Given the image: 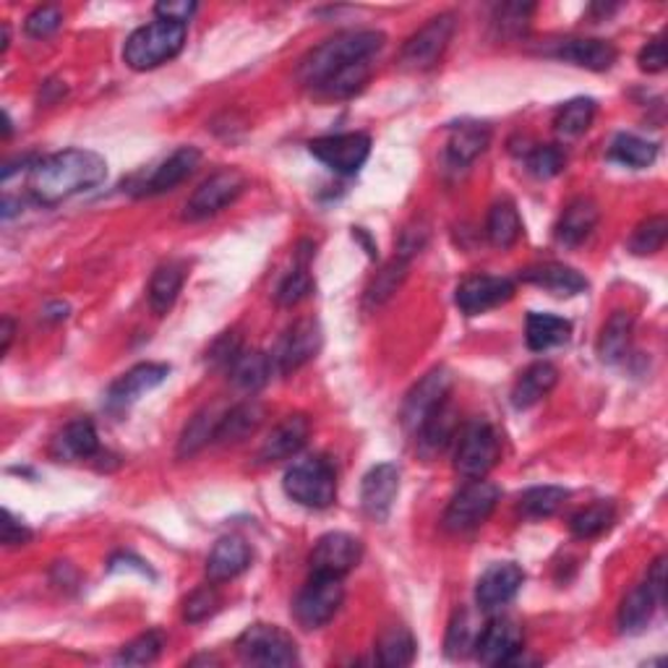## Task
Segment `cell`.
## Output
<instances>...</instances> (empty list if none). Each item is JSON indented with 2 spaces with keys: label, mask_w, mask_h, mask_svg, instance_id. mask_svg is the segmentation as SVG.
<instances>
[{
  "label": "cell",
  "mask_w": 668,
  "mask_h": 668,
  "mask_svg": "<svg viewBox=\"0 0 668 668\" xmlns=\"http://www.w3.org/2000/svg\"><path fill=\"white\" fill-rule=\"evenodd\" d=\"M384 32L353 30L340 32L311 50L301 61L298 76L309 89L324 97L345 99L358 95L371 76V61L384 47Z\"/></svg>",
  "instance_id": "obj_1"
},
{
  "label": "cell",
  "mask_w": 668,
  "mask_h": 668,
  "mask_svg": "<svg viewBox=\"0 0 668 668\" xmlns=\"http://www.w3.org/2000/svg\"><path fill=\"white\" fill-rule=\"evenodd\" d=\"M30 194L42 207L87 194L108 177V162L91 149H63L40 158L30 170Z\"/></svg>",
  "instance_id": "obj_2"
},
{
  "label": "cell",
  "mask_w": 668,
  "mask_h": 668,
  "mask_svg": "<svg viewBox=\"0 0 668 668\" xmlns=\"http://www.w3.org/2000/svg\"><path fill=\"white\" fill-rule=\"evenodd\" d=\"M186 45V24L158 19L139 26L123 47V61L133 71H152L173 61Z\"/></svg>",
  "instance_id": "obj_3"
},
{
  "label": "cell",
  "mask_w": 668,
  "mask_h": 668,
  "mask_svg": "<svg viewBox=\"0 0 668 668\" xmlns=\"http://www.w3.org/2000/svg\"><path fill=\"white\" fill-rule=\"evenodd\" d=\"M282 488L295 504L309 509H326L337 499V473L326 457H305L288 467Z\"/></svg>",
  "instance_id": "obj_4"
},
{
  "label": "cell",
  "mask_w": 668,
  "mask_h": 668,
  "mask_svg": "<svg viewBox=\"0 0 668 668\" xmlns=\"http://www.w3.org/2000/svg\"><path fill=\"white\" fill-rule=\"evenodd\" d=\"M499 457L502 442L492 423L483 421V418H475V421H471L460 431L457 452H454V467H457L462 478H486L496 467Z\"/></svg>",
  "instance_id": "obj_5"
},
{
  "label": "cell",
  "mask_w": 668,
  "mask_h": 668,
  "mask_svg": "<svg viewBox=\"0 0 668 668\" xmlns=\"http://www.w3.org/2000/svg\"><path fill=\"white\" fill-rule=\"evenodd\" d=\"M499 486H494L492 481L486 478H475L462 486L457 494L452 496L450 507L444 511V530L454 532V536H462V532H471L475 528H481L488 517L494 515L496 504H499Z\"/></svg>",
  "instance_id": "obj_6"
},
{
  "label": "cell",
  "mask_w": 668,
  "mask_h": 668,
  "mask_svg": "<svg viewBox=\"0 0 668 668\" xmlns=\"http://www.w3.org/2000/svg\"><path fill=\"white\" fill-rule=\"evenodd\" d=\"M236 653L246 666H295V639L274 624H251L236 639Z\"/></svg>",
  "instance_id": "obj_7"
},
{
  "label": "cell",
  "mask_w": 668,
  "mask_h": 668,
  "mask_svg": "<svg viewBox=\"0 0 668 668\" xmlns=\"http://www.w3.org/2000/svg\"><path fill=\"white\" fill-rule=\"evenodd\" d=\"M345 601L343 578L330 574H311L305 588L295 595L293 616L303 629H322L330 624Z\"/></svg>",
  "instance_id": "obj_8"
},
{
  "label": "cell",
  "mask_w": 668,
  "mask_h": 668,
  "mask_svg": "<svg viewBox=\"0 0 668 668\" xmlns=\"http://www.w3.org/2000/svg\"><path fill=\"white\" fill-rule=\"evenodd\" d=\"M454 30H457L454 13H439V17L425 21L421 30L402 45L400 66L405 71H429L437 66L450 47Z\"/></svg>",
  "instance_id": "obj_9"
},
{
  "label": "cell",
  "mask_w": 668,
  "mask_h": 668,
  "mask_svg": "<svg viewBox=\"0 0 668 668\" xmlns=\"http://www.w3.org/2000/svg\"><path fill=\"white\" fill-rule=\"evenodd\" d=\"M244 191H246V175L240 173V170L236 168L217 170L215 175H209L207 181L191 194V198L186 202V212H183V219L198 223V219L215 217L217 212L230 207Z\"/></svg>",
  "instance_id": "obj_10"
},
{
  "label": "cell",
  "mask_w": 668,
  "mask_h": 668,
  "mask_svg": "<svg viewBox=\"0 0 668 668\" xmlns=\"http://www.w3.org/2000/svg\"><path fill=\"white\" fill-rule=\"evenodd\" d=\"M309 152L340 175H355L366 165L368 154H371V139L360 131L351 133H334V137L314 139L309 144Z\"/></svg>",
  "instance_id": "obj_11"
},
{
  "label": "cell",
  "mask_w": 668,
  "mask_h": 668,
  "mask_svg": "<svg viewBox=\"0 0 668 668\" xmlns=\"http://www.w3.org/2000/svg\"><path fill=\"white\" fill-rule=\"evenodd\" d=\"M525 635L522 627L509 616H494L486 627H481L475 639V658L483 666H511L522 656Z\"/></svg>",
  "instance_id": "obj_12"
},
{
  "label": "cell",
  "mask_w": 668,
  "mask_h": 668,
  "mask_svg": "<svg viewBox=\"0 0 668 668\" xmlns=\"http://www.w3.org/2000/svg\"><path fill=\"white\" fill-rule=\"evenodd\" d=\"M452 392V374L450 368L437 366L423 376L421 381L410 389L402 405V423L410 433H418V429L425 423L433 410L442 408L450 400Z\"/></svg>",
  "instance_id": "obj_13"
},
{
  "label": "cell",
  "mask_w": 668,
  "mask_h": 668,
  "mask_svg": "<svg viewBox=\"0 0 668 668\" xmlns=\"http://www.w3.org/2000/svg\"><path fill=\"white\" fill-rule=\"evenodd\" d=\"M322 326H319L316 319H301V322L288 326L272 353L274 371L293 374L298 368H303L322 351Z\"/></svg>",
  "instance_id": "obj_14"
},
{
  "label": "cell",
  "mask_w": 668,
  "mask_h": 668,
  "mask_svg": "<svg viewBox=\"0 0 668 668\" xmlns=\"http://www.w3.org/2000/svg\"><path fill=\"white\" fill-rule=\"evenodd\" d=\"M511 298H515V282L494 274H471L454 290V303L465 316L486 314L509 303Z\"/></svg>",
  "instance_id": "obj_15"
},
{
  "label": "cell",
  "mask_w": 668,
  "mask_h": 668,
  "mask_svg": "<svg viewBox=\"0 0 668 668\" xmlns=\"http://www.w3.org/2000/svg\"><path fill=\"white\" fill-rule=\"evenodd\" d=\"M364 559V543L351 532H326L311 551V574H330V578H345Z\"/></svg>",
  "instance_id": "obj_16"
},
{
  "label": "cell",
  "mask_w": 668,
  "mask_h": 668,
  "mask_svg": "<svg viewBox=\"0 0 668 668\" xmlns=\"http://www.w3.org/2000/svg\"><path fill=\"white\" fill-rule=\"evenodd\" d=\"M525 582L522 567H517L515 561H496L481 574L478 585H475V603L486 614H494L517 599Z\"/></svg>",
  "instance_id": "obj_17"
},
{
  "label": "cell",
  "mask_w": 668,
  "mask_h": 668,
  "mask_svg": "<svg viewBox=\"0 0 668 668\" xmlns=\"http://www.w3.org/2000/svg\"><path fill=\"white\" fill-rule=\"evenodd\" d=\"M168 374L170 366L165 364L133 366L131 371H126L118 381H112L108 397H105V405H108L110 413H126L133 402H139L141 397L152 392V389H158L160 384L168 379Z\"/></svg>",
  "instance_id": "obj_18"
},
{
  "label": "cell",
  "mask_w": 668,
  "mask_h": 668,
  "mask_svg": "<svg viewBox=\"0 0 668 668\" xmlns=\"http://www.w3.org/2000/svg\"><path fill=\"white\" fill-rule=\"evenodd\" d=\"M400 494V471L392 462H381L364 475L360 486V507L371 520L384 522L392 515L395 499Z\"/></svg>",
  "instance_id": "obj_19"
},
{
  "label": "cell",
  "mask_w": 668,
  "mask_h": 668,
  "mask_svg": "<svg viewBox=\"0 0 668 668\" xmlns=\"http://www.w3.org/2000/svg\"><path fill=\"white\" fill-rule=\"evenodd\" d=\"M198 162H202V152L196 147H181L170 154L168 160H162L158 168L149 173V177L137 188V196H160L168 194L181 186L183 181H188L196 173Z\"/></svg>",
  "instance_id": "obj_20"
},
{
  "label": "cell",
  "mask_w": 668,
  "mask_h": 668,
  "mask_svg": "<svg viewBox=\"0 0 668 668\" xmlns=\"http://www.w3.org/2000/svg\"><path fill=\"white\" fill-rule=\"evenodd\" d=\"M492 144V128L478 120H462L450 128V139H446V165L462 170L473 165L475 160L486 152Z\"/></svg>",
  "instance_id": "obj_21"
},
{
  "label": "cell",
  "mask_w": 668,
  "mask_h": 668,
  "mask_svg": "<svg viewBox=\"0 0 668 668\" xmlns=\"http://www.w3.org/2000/svg\"><path fill=\"white\" fill-rule=\"evenodd\" d=\"M311 437V421L301 413L288 416L285 421L277 423L272 433L265 439V444H261L259 450V460L261 462H282L295 457L298 452L303 450L305 442H309Z\"/></svg>",
  "instance_id": "obj_22"
},
{
  "label": "cell",
  "mask_w": 668,
  "mask_h": 668,
  "mask_svg": "<svg viewBox=\"0 0 668 668\" xmlns=\"http://www.w3.org/2000/svg\"><path fill=\"white\" fill-rule=\"evenodd\" d=\"M520 280L528 282V285L549 290V293L557 298H572V295H580L588 290L585 274H580L578 269H572V267L557 265V261L528 267L525 272H520Z\"/></svg>",
  "instance_id": "obj_23"
},
{
  "label": "cell",
  "mask_w": 668,
  "mask_h": 668,
  "mask_svg": "<svg viewBox=\"0 0 668 668\" xmlns=\"http://www.w3.org/2000/svg\"><path fill=\"white\" fill-rule=\"evenodd\" d=\"M601 212L599 204L588 196H578L570 202L561 212L557 223V240L561 246H580L593 236V230L599 227Z\"/></svg>",
  "instance_id": "obj_24"
},
{
  "label": "cell",
  "mask_w": 668,
  "mask_h": 668,
  "mask_svg": "<svg viewBox=\"0 0 668 668\" xmlns=\"http://www.w3.org/2000/svg\"><path fill=\"white\" fill-rule=\"evenodd\" d=\"M251 567V549L240 536H225L215 543L207 559V578L209 582L236 580Z\"/></svg>",
  "instance_id": "obj_25"
},
{
  "label": "cell",
  "mask_w": 668,
  "mask_h": 668,
  "mask_svg": "<svg viewBox=\"0 0 668 668\" xmlns=\"http://www.w3.org/2000/svg\"><path fill=\"white\" fill-rule=\"evenodd\" d=\"M53 457L58 462H76V460H91L99 454V437L95 423L87 418L71 421L58 437L53 439L50 446Z\"/></svg>",
  "instance_id": "obj_26"
},
{
  "label": "cell",
  "mask_w": 668,
  "mask_h": 668,
  "mask_svg": "<svg viewBox=\"0 0 668 668\" xmlns=\"http://www.w3.org/2000/svg\"><path fill=\"white\" fill-rule=\"evenodd\" d=\"M186 277H188V267H186V261H181V259L162 261V265L154 269L152 280H149V290H147L149 305H152L154 314L162 316L173 309L183 285H186Z\"/></svg>",
  "instance_id": "obj_27"
},
{
  "label": "cell",
  "mask_w": 668,
  "mask_h": 668,
  "mask_svg": "<svg viewBox=\"0 0 668 668\" xmlns=\"http://www.w3.org/2000/svg\"><path fill=\"white\" fill-rule=\"evenodd\" d=\"M557 366L549 364V360H538V364L525 368L520 379L515 381V387H511V405H515L517 410H530L532 405L541 402L543 397L557 387Z\"/></svg>",
  "instance_id": "obj_28"
},
{
  "label": "cell",
  "mask_w": 668,
  "mask_h": 668,
  "mask_svg": "<svg viewBox=\"0 0 668 668\" xmlns=\"http://www.w3.org/2000/svg\"><path fill=\"white\" fill-rule=\"evenodd\" d=\"M553 55L588 71H608L619 53L606 40H564Z\"/></svg>",
  "instance_id": "obj_29"
},
{
  "label": "cell",
  "mask_w": 668,
  "mask_h": 668,
  "mask_svg": "<svg viewBox=\"0 0 668 668\" xmlns=\"http://www.w3.org/2000/svg\"><path fill=\"white\" fill-rule=\"evenodd\" d=\"M570 337L572 322H567V319L553 314H538V311H530L528 314V322H525V343H528L530 351H551V347L570 343Z\"/></svg>",
  "instance_id": "obj_30"
},
{
  "label": "cell",
  "mask_w": 668,
  "mask_h": 668,
  "mask_svg": "<svg viewBox=\"0 0 668 668\" xmlns=\"http://www.w3.org/2000/svg\"><path fill=\"white\" fill-rule=\"evenodd\" d=\"M660 601L656 593H653L648 582L637 585L627 599L622 601L619 608V632L622 635H639V632L648 629V624L656 616V608L660 606Z\"/></svg>",
  "instance_id": "obj_31"
},
{
  "label": "cell",
  "mask_w": 668,
  "mask_h": 668,
  "mask_svg": "<svg viewBox=\"0 0 668 668\" xmlns=\"http://www.w3.org/2000/svg\"><path fill=\"white\" fill-rule=\"evenodd\" d=\"M227 374H230V381L236 384V387L246 389V392H256V389H261L272 379V355L261 351H246L244 347V351L233 358V364L227 366Z\"/></svg>",
  "instance_id": "obj_32"
},
{
  "label": "cell",
  "mask_w": 668,
  "mask_h": 668,
  "mask_svg": "<svg viewBox=\"0 0 668 668\" xmlns=\"http://www.w3.org/2000/svg\"><path fill=\"white\" fill-rule=\"evenodd\" d=\"M632 334H635V316L629 311H614L603 324L599 337V355L603 364H619L629 353Z\"/></svg>",
  "instance_id": "obj_33"
},
{
  "label": "cell",
  "mask_w": 668,
  "mask_h": 668,
  "mask_svg": "<svg viewBox=\"0 0 668 668\" xmlns=\"http://www.w3.org/2000/svg\"><path fill=\"white\" fill-rule=\"evenodd\" d=\"M261 421H265V408H261L259 402H256V400L240 402L223 416L215 442H219V444L244 442V439H248L251 433H256V429H259Z\"/></svg>",
  "instance_id": "obj_34"
},
{
  "label": "cell",
  "mask_w": 668,
  "mask_h": 668,
  "mask_svg": "<svg viewBox=\"0 0 668 668\" xmlns=\"http://www.w3.org/2000/svg\"><path fill=\"white\" fill-rule=\"evenodd\" d=\"M416 637L413 632L402 624L384 629L381 637L376 639V664L387 668H405L416 660Z\"/></svg>",
  "instance_id": "obj_35"
},
{
  "label": "cell",
  "mask_w": 668,
  "mask_h": 668,
  "mask_svg": "<svg viewBox=\"0 0 668 668\" xmlns=\"http://www.w3.org/2000/svg\"><path fill=\"white\" fill-rule=\"evenodd\" d=\"M486 236L496 248H511L522 236V219L511 198H499L486 219Z\"/></svg>",
  "instance_id": "obj_36"
},
{
  "label": "cell",
  "mask_w": 668,
  "mask_h": 668,
  "mask_svg": "<svg viewBox=\"0 0 668 668\" xmlns=\"http://www.w3.org/2000/svg\"><path fill=\"white\" fill-rule=\"evenodd\" d=\"M225 413H217V408H204L191 418L186 429L181 433V442H177V457H194L196 452H202L209 442H215L219 421Z\"/></svg>",
  "instance_id": "obj_37"
},
{
  "label": "cell",
  "mask_w": 668,
  "mask_h": 668,
  "mask_svg": "<svg viewBox=\"0 0 668 668\" xmlns=\"http://www.w3.org/2000/svg\"><path fill=\"white\" fill-rule=\"evenodd\" d=\"M658 158V144L653 141L635 137V133H619L608 147V160L619 162L624 168L632 170H643L650 168Z\"/></svg>",
  "instance_id": "obj_38"
},
{
  "label": "cell",
  "mask_w": 668,
  "mask_h": 668,
  "mask_svg": "<svg viewBox=\"0 0 668 668\" xmlns=\"http://www.w3.org/2000/svg\"><path fill=\"white\" fill-rule=\"evenodd\" d=\"M595 110H599L595 99L574 97L570 103L561 105L557 118H553V128H557L561 139H578L590 126H593Z\"/></svg>",
  "instance_id": "obj_39"
},
{
  "label": "cell",
  "mask_w": 668,
  "mask_h": 668,
  "mask_svg": "<svg viewBox=\"0 0 668 668\" xmlns=\"http://www.w3.org/2000/svg\"><path fill=\"white\" fill-rule=\"evenodd\" d=\"M454 429H457V421H454V410L452 402L446 400L442 408H437L433 413L425 418V423L418 429V444L429 452H442L446 444L452 442Z\"/></svg>",
  "instance_id": "obj_40"
},
{
  "label": "cell",
  "mask_w": 668,
  "mask_h": 668,
  "mask_svg": "<svg viewBox=\"0 0 668 668\" xmlns=\"http://www.w3.org/2000/svg\"><path fill=\"white\" fill-rule=\"evenodd\" d=\"M314 256V251H305L298 254V265L290 269V272L282 277V282L277 285V303L285 305V309H293L305 298L311 295V290H314V277L309 272V259Z\"/></svg>",
  "instance_id": "obj_41"
},
{
  "label": "cell",
  "mask_w": 668,
  "mask_h": 668,
  "mask_svg": "<svg viewBox=\"0 0 668 668\" xmlns=\"http://www.w3.org/2000/svg\"><path fill=\"white\" fill-rule=\"evenodd\" d=\"M567 499H570V492L561 486L528 488V492L520 496V515L530 517V520H546V517L557 515L567 504Z\"/></svg>",
  "instance_id": "obj_42"
},
{
  "label": "cell",
  "mask_w": 668,
  "mask_h": 668,
  "mask_svg": "<svg viewBox=\"0 0 668 668\" xmlns=\"http://www.w3.org/2000/svg\"><path fill=\"white\" fill-rule=\"evenodd\" d=\"M616 522V507L611 502H595L590 507L580 509L578 515L570 520V530L574 538H599L603 532L611 530V525Z\"/></svg>",
  "instance_id": "obj_43"
},
{
  "label": "cell",
  "mask_w": 668,
  "mask_h": 668,
  "mask_svg": "<svg viewBox=\"0 0 668 668\" xmlns=\"http://www.w3.org/2000/svg\"><path fill=\"white\" fill-rule=\"evenodd\" d=\"M478 632L481 629H475L471 611H467V608L454 611L450 629H446V643H444L446 658L460 660V658L471 656V653L475 650V639H478Z\"/></svg>",
  "instance_id": "obj_44"
},
{
  "label": "cell",
  "mask_w": 668,
  "mask_h": 668,
  "mask_svg": "<svg viewBox=\"0 0 668 668\" xmlns=\"http://www.w3.org/2000/svg\"><path fill=\"white\" fill-rule=\"evenodd\" d=\"M162 648H165V637H162V632H158V629L144 632V635H139L137 639H131V643L120 648V653L116 656V664L118 666H149L160 658Z\"/></svg>",
  "instance_id": "obj_45"
},
{
  "label": "cell",
  "mask_w": 668,
  "mask_h": 668,
  "mask_svg": "<svg viewBox=\"0 0 668 668\" xmlns=\"http://www.w3.org/2000/svg\"><path fill=\"white\" fill-rule=\"evenodd\" d=\"M668 238V219L664 215L648 217L645 223L635 227L629 238V251L635 256H653L666 246Z\"/></svg>",
  "instance_id": "obj_46"
},
{
  "label": "cell",
  "mask_w": 668,
  "mask_h": 668,
  "mask_svg": "<svg viewBox=\"0 0 668 668\" xmlns=\"http://www.w3.org/2000/svg\"><path fill=\"white\" fill-rule=\"evenodd\" d=\"M525 165H528V173L541 177V181H549V177L559 175L567 165V152L559 144H541L532 147L528 154H525Z\"/></svg>",
  "instance_id": "obj_47"
},
{
  "label": "cell",
  "mask_w": 668,
  "mask_h": 668,
  "mask_svg": "<svg viewBox=\"0 0 668 668\" xmlns=\"http://www.w3.org/2000/svg\"><path fill=\"white\" fill-rule=\"evenodd\" d=\"M410 261L400 259V256H395L392 265H387L381 269L379 274H376V280L371 282V288H368V303L371 305H381L384 301H389L397 293V288L402 285L405 274H408Z\"/></svg>",
  "instance_id": "obj_48"
},
{
  "label": "cell",
  "mask_w": 668,
  "mask_h": 668,
  "mask_svg": "<svg viewBox=\"0 0 668 668\" xmlns=\"http://www.w3.org/2000/svg\"><path fill=\"white\" fill-rule=\"evenodd\" d=\"M530 3H502L494 11V26L502 37H522L530 24Z\"/></svg>",
  "instance_id": "obj_49"
},
{
  "label": "cell",
  "mask_w": 668,
  "mask_h": 668,
  "mask_svg": "<svg viewBox=\"0 0 668 668\" xmlns=\"http://www.w3.org/2000/svg\"><path fill=\"white\" fill-rule=\"evenodd\" d=\"M219 603H223V599H219L215 585L198 588L188 595L186 603H183V619H186L188 624L207 622L209 616H215L219 611Z\"/></svg>",
  "instance_id": "obj_50"
},
{
  "label": "cell",
  "mask_w": 668,
  "mask_h": 668,
  "mask_svg": "<svg viewBox=\"0 0 668 668\" xmlns=\"http://www.w3.org/2000/svg\"><path fill=\"white\" fill-rule=\"evenodd\" d=\"M63 26V11L58 6H40V9H34L30 17L24 21V30L30 37H50L53 32H58Z\"/></svg>",
  "instance_id": "obj_51"
},
{
  "label": "cell",
  "mask_w": 668,
  "mask_h": 668,
  "mask_svg": "<svg viewBox=\"0 0 668 668\" xmlns=\"http://www.w3.org/2000/svg\"><path fill=\"white\" fill-rule=\"evenodd\" d=\"M666 42L664 37H653L648 45L639 50L637 63L639 68L648 71V74H660V71L666 68Z\"/></svg>",
  "instance_id": "obj_52"
},
{
  "label": "cell",
  "mask_w": 668,
  "mask_h": 668,
  "mask_svg": "<svg viewBox=\"0 0 668 668\" xmlns=\"http://www.w3.org/2000/svg\"><path fill=\"white\" fill-rule=\"evenodd\" d=\"M244 351V345H240V340L236 337V334L233 332H227V334H223V337L217 340L215 345H212V351H209V360L212 364H217V366H230L233 364V358H236V355Z\"/></svg>",
  "instance_id": "obj_53"
},
{
  "label": "cell",
  "mask_w": 668,
  "mask_h": 668,
  "mask_svg": "<svg viewBox=\"0 0 668 668\" xmlns=\"http://www.w3.org/2000/svg\"><path fill=\"white\" fill-rule=\"evenodd\" d=\"M32 541V530L24 522H19L9 509L3 511V543L13 549V546H26Z\"/></svg>",
  "instance_id": "obj_54"
},
{
  "label": "cell",
  "mask_w": 668,
  "mask_h": 668,
  "mask_svg": "<svg viewBox=\"0 0 668 668\" xmlns=\"http://www.w3.org/2000/svg\"><path fill=\"white\" fill-rule=\"evenodd\" d=\"M198 6L188 3V0H181V3H158L154 6V13L165 21H177V24H188L191 17H194Z\"/></svg>",
  "instance_id": "obj_55"
},
{
  "label": "cell",
  "mask_w": 668,
  "mask_h": 668,
  "mask_svg": "<svg viewBox=\"0 0 668 668\" xmlns=\"http://www.w3.org/2000/svg\"><path fill=\"white\" fill-rule=\"evenodd\" d=\"M645 582H648L650 590L658 595L660 601L666 599V557H658L656 561H653V567L648 570V578H645Z\"/></svg>",
  "instance_id": "obj_56"
},
{
  "label": "cell",
  "mask_w": 668,
  "mask_h": 668,
  "mask_svg": "<svg viewBox=\"0 0 668 668\" xmlns=\"http://www.w3.org/2000/svg\"><path fill=\"white\" fill-rule=\"evenodd\" d=\"M0 334H3V347H0V353L6 355V353H9L11 343H13V334H17V324H13L9 316L3 319V332H0Z\"/></svg>",
  "instance_id": "obj_57"
}]
</instances>
